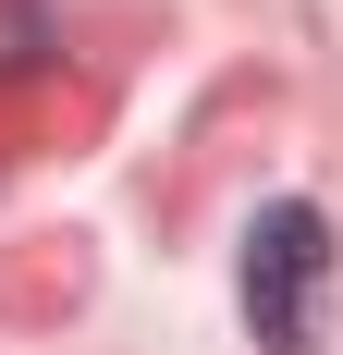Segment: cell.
Returning <instances> with one entry per match:
<instances>
[{"instance_id":"6da1fadb","label":"cell","mask_w":343,"mask_h":355,"mask_svg":"<svg viewBox=\"0 0 343 355\" xmlns=\"http://www.w3.org/2000/svg\"><path fill=\"white\" fill-rule=\"evenodd\" d=\"M319 306H331V220L307 196H282L245 233V331L270 355H319Z\"/></svg>"}]
</instances>
